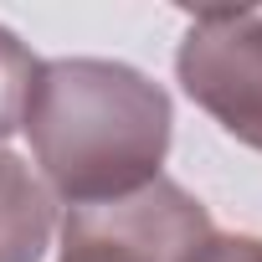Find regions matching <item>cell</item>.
<instances>
[{
    "label": "cell",
    "instance_id": "cell-1",
    "mask_svg": "<svg viewBox=\"0 0 262 262\" xmlns=\"http://www.w3.org/2000/svg\"><path fill=\"white\" fill-rule=\"evenodd\" d=\"M26 134L47 185L77 206H108L160 180L170 149V98L144 72L62 57L41 62L26 103Z\"/></svg>",
    "mask_w": 262,
    "mask_h": 262
},
{
    "label": "cell",
    "instance_id": "cell-2",
    "mask_svg": "<svg viewBox=\"0 0 262 262\" xmlns=\"http://www.w3.org/2000/svg\"><path fill=\"white\" fill-rule=\"evenodd\" d=\"M211 216L170 180L108 206H77L62 226V262H190L211 236Z\"/></svg>",
    "mask_w": 262,
    "mask_h": 262
},
{
    "label": "cell",
    "instance_id": "cell-3",
    "mask_svg": "<svg viewBox=\"0 0 262 262\" xmlns=\"http://www.w3.org/2000/svg\"><path fill=\"white\" fill-rule=\"evenodd\" d=\"M175 72L185 93L231 139L262 149V16L257 11H195L180 41Z\"/></svg>",
    "mask_w": 262,
    "mask_h": 262
},
{
    "label": "cell",
    "instance_id": "cell-4",
    "mask_svg": "<svg viewBox=\"0 0 262 262\" xmlns=\"http://www.w3.org/2000/svg\"><path fill=\"white\" fill-rule=\"evenodd\" d=\"M57 231V211L47 185L26 160L0 149V262H36Z\"/></svg>",
    "mask_w": 262,
    "mask_h": 262
},
{
    "label": "cell",
    "instance_id": "cell-5",
    "mask_svg": "<svg viewBox=\"0 0 262 262\" xmlns=\"http://www.w3.org/2000/svg\"><path fill=\"white\" fill-rule=\"evenodd\" d=\"M36 77H41V62L31 57V47L16 31L0 26V139H11L26 123V103H31Z\"/></svg>",
    "mask_w": 262,
    "mask_h": 262
},
{
    "label": "cell",
    "instance_id": "cell-6",
    "mask_svg": "<svg viewBox=\"0 0 262 262\" xmlns=\"http://www.w3.org/2000/svg\"><path fill=\"white\" fill-rule=\"evenodd\" d=\"M190 262H262V242L257 236H226V231H211Z\"/></svg>",
    "mask_w": 262,
    "mask_h": 262
}]
</instances>
